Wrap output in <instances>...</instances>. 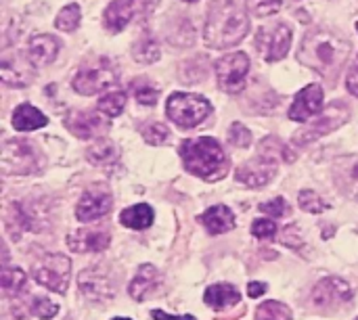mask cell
<instances>
[{"label": "cell", "mask_w": 358, "mask_h": 320, "mask_svg": "<svg viewBox=\"0 0 358 320\" xmlns=\"http://www.w3.org/2000/svg\"><path fill=\"white\" fill-rule=\"evenodd\" d=\"M29 312H31L34 317H38V319L48 320L59 312V308H57L50 300H46V298H36V300L31 302Z\"/></svg>", "instance_id": "obj_38"}, {"label": "cell", "mask_w": 358, "mask_h": 320, "mask_svg": "<svg viewBox=\"0 0 358 320\" xmlns=\"http://www.w3.org/2000/svg\"><path fill=\"white\" fill-rule=\"evenodd\" d=\"M289 46H292V29L285 23H273L260 27L256 34V50L268 63L283 59L289 52Z\"/></svg>", "instance_id": "obj_10"}, {"label": "cell", "mask_w": 358, "mask_h": 320, "mask_svg": "<svg viewBox=\"0 0 358 320\" xmlns=\"http://www.w3.org/2000/svg\"><path fill=\"white\" fill-rule=\"evenodd\" d=\"M67 245L71 252H78V254H96V252L107 249L109 233L101 228H80L69 235Z\"/></svg>", "instance_id": "obj_19"}, {"label": "cell", "mask_w": 358, "mask_h": 320, "mask_svg": "<svg viewBox=\"0 0 358 320\" xmlns=\"http://www.w3.org/2000/svg\"><path fill=\"white\" fill-rule=\"evenodd\" d=\"M348 117H350V107L344 101L331 103L313 124H308L302 130H298L294 134V140L298 145H308L313 140H319L321 136H325V134L334 132L336 128H340Z\"/></svg>", "instance_id": "obj_8"}, {"label": "cell", "mask_w": 358, "mask_h": 320, "mask_svg": "<svg viewBox=\"0 0 358 320\" xmlns=\"http://www.w3.org/2000/svg\"><path fill=\"white\" fill-rule=\"evenodd\" d=\"M80 17H82L80 4L71 2V4H67V6L57 15L55 25H57V29H61V31H73V29L80 25Z\"/></svg>", "instance_id": "obj_30"}, {"label": "cell", "mask_w": 358, "mask_h": 320, "mask_svg": "<svg viewBox=\"0 0 358 320\" xmlns=\"http://www.w3.org/2000/svg\"><path fill=\"white\" fill-rule=\"evenodd\" d=\"M141 134L143 138L149 143V145H164L168 138H170V130L168 126L159 124V122H149L141 128Z\"/></svg>", "instance_id": "obj_34"}, {"label": "cell", "mask_w": 358, "mask_h": 320, "mask_svg": "<svg viewBox=\"0 0 358 320\" xmlns=\"http://www.w3.org/2000/svg\"><path fill=\"white\" fill-rule=\"evenodd\" d=\"M264 291H266L264 283H250L248 285V296L250 298H260V296H264Z\"/></svg>", "instance_id": "obj_45"}, {"label": "cell", "mask_w": 358, "mask_h": 320, "mask_svg": "<svg viewBox=\"0 0 358 320\" xmlns=\"http://www.w3.org/2000/svg\"><path fill=\"white\" fill-rule=\"evenodd\" d=\"M229 140H231V145H235V147H250V143H252V132L243 126V124H239V122H235L233 126H231V130H229Z\"/></svg>", "instance_id": "obj_39"}, {"label": "cell", "mask_w": 358, "mask_h": 320, "mask_svg": "<svg viewBox=\"0 0 358 320\" xmlns=\"http://www.w3.org/2000/svg\"><path fill=\"white\" fill-rule=\"evenodd\" d=\"M80 291L90 302H107L115 296V279L101 266H92L80 272L78 277Z\"/></svg>", "instance_id": "obj_11"}, {"label": "cell", "mask_w": 358, "mask_h": 320, "mask_svg": "<svg viewBox=\"0 0 358 320\" xmlns=\"http://www.w3.org/2000/svg\"><path fill=\"white\" fill-rule=\"evenodd\" d=\"M113 320H130V319H113Z\"/></svg>", "instance_id": "obj_47"}, {"label": "cell", "mask_w": 358, "mask_h": 320, "mask_svg": "<svg viewBox=\"0 0 358 320\" xmlns=\"http://www.w3.org/2000/svg\"><path fill=\"white\" fill-rule=\"evenodd\" d=\"M199 220L212 235L229 233L235 226V214L227 205H214V208L206 210Z\"/></svg>", "instance_id": "obj_23"}, {"label": "cell", "mask_w": 358, "mask_h": 320, "mask_svg": "<svg viewBox=\"0 0 358 320\" xmlns=\"http://www.w3.org/2000/svg\"><path fill=\"white\" fill-rule=\"evenodd\" d=\"M180 157L189 174L199 176L208 182L220 180L229 168L222 145L210 136L185 140L180 145Z\"/></svg>", "instance_id": "obj_3"}, {"label": "cell", "mask_w": 358, "mask_h": 320, "mask_svg": "<svg viewBox=\"0 0 358 320\" xmlns=\"http://www.w3.org/2000/svg\"><path fill=\"white\" fill-rule=\"evenodd\" d=\"M46 126V117L42 111H38L36 107L23 103L15 109L13 113V128L15 130H21V132H29V130H38Z\"/></svg>", "instance_id": "obj_26"}, {"label": "cell", "mask_w": 358, "mask_h": 320, "mask_svg": "<svg viewBox=\"0 0 358 320\" xmlns=\"http://www.w3.org/2000/svg\"><path fill=\"white\" fill-rule=\"evenodd\" d=\"M252 235L256 239H273L277 235V224L268 218H260L252 224Z\"/></svg>", "instance_id": "obj_40"}, {"label": "cell", "mask_w": 358, "mask_h": 320, "mask_svg": "<svg viewBox=\"0 0 358 320\" xmlns=\"http://www.w3.org/2000/svg\"><path fill=\"white\" fill-rule=\"evenodd\" d=\"M120 222L128 228H134V231H145L153 224V210L151 205L147 203H141V205H132V208H126L122 214H120Z\"/></svg>", "instance_id": "obj_27"}, {"label": "cell", "mask_w": 358, "mask_h": 320, "mask_svg": "<svg viewBox=\"0 0 358 320\" xmlns=\"http://www.w3.org/2000/svg\"><path fill=\"white\" fill-rule=\"evenodd\" d=\"M245 4L254 17H271L281 10L283 0H245Z\"/></svg>", "instance_id": "obj_35"}, {"label": "cell", "mask_w": 358, "mask_h": 320, "mask_svg": "<svg viewBox=\"0 0 358 320\" xmlns=\"http://www.w3.org/2000/svg\"><path fill=\"white\" fill-rule=\"evenodd\" d=\"M136 0H113L103 15V23L109 31H122L136 13Z\"/></svg>", "instance_id": "obj_22"}, {"label": "cell", "mask_w": 358, "mask_h": 320, "mask_svg": "<svg viewBox=\"0 0 358 320\" xmlns=\"http://www.w3.org/2000/svg\"><path fill=\"white\" fill-rule=\"evenodd\" d=\"M25 285V275L19 268H4L2 272V291L6 298H15Z\"/></svg>", "instance_id": "obj_33"}, {"label": "cell", "mask_w": 358, "mask_h": 320, "mask_svg": "<svg viewBox=\"0 0 358 320\" xmlns=\"http://www.w3.org/2000/svg\"><path fill=\"white\" fill-rule=\"evenodd\" d=\"M67 130L82 138V140H90V138H101V134L109 128V124L103 119V113H90V111H71L65 119Z\"/></svg>", "instance_id": "obj_16"}, {"label": "cell", "mask_w": 358, "mask_h": 320, "mask_svg": "<svg viewBox=\"0 0 358 320\" xmlns=\"http://www.w3.org/2000/svg\"><path fill=\"white\" fill-rule=\"evenodd\" d=\"M357 29H358V23H357Z\"/></svg>", "instance_id": "obj_48"}, {"label": "cell", "mask_w": 358, "mask_h": 320, "mask_svg": "<svg viewBox=\"0 0 358 320\" xmlns=\"http://www.w3.org/2000/svg\"><path fill=\"white\" fill-rule=\"evenodd\" d=\"M124 107H126V94L122 92V90H113V92H109V94H105V96H101V101H99V105H96V109L105 115V117H117L122 111H124Z\"/></svg>", "instance_id": "obj_29"}, {"label": "cell", "mask_w": 358, "mask_h": 320, "mask_svg": "<svg viewBox=\"0 0 358 320\" xmlns=\"http://www.w3.org/2000/svg\"><path fill=\"white\" fill-rule=\"evenodd\" d=\"M250 73V57L245 52H231L216 63V82L220 90L235 94L245 88V80Z\"/></svg>", "instance_id": "obj_9"}, {"label": "cell", "mask_w": 358, "mask_h": 320, "mask_svg": "<svg viewBox=\"0 0 358 320\" xmlns=\"http://www.w3.org/2000/svg\"><path fill=\"white\" fill-rule=\"evenodd\" d=\"M69 270H71V262L63 254H48V256L40 258L31 266L34 279L42 287H46L50 291H57V293H65L67 291Z\"/></svg>", "instance_id": "obj_7"}, {"label": "cell", "mask_w": 358, "mask_h": 320, "mask_svg": "<svg viewBox=\"0 0 358 320\" xmlns=\"http://www.w3.org/2000/svg\"><path fill=\"white\" fill-rule=\"evenodd\" d=\"M334 182L342 195L358 201V155H344L334 163Z\"/></svg>", "instance_id": "obj_18"}, {"label": "cell", "mask_w": 358, "mask_h": 320, "mask_svg": "<svg viewBox=\"0 0 358 320\" xmlns=\"http://www.w3.org/2000/svg\"><path fill=\"white\" fill-rule=\"evenodd\" d=\"M86 157L92 166H99L103 170H111L120 161V149L109 138H99L88 151Z\"/></svg>", "instance_id": "obj_24"}, {"label": "cell", "mask_w": 358, "mask_h": 320, "mask_svg": "<svg viewBox=\"0 0 358 320\" xmlns=\"http://www.w3.org/2000/svg\"><path fill=\"white\" fill-rule=\"evenodd\" d=\"M159 0H138V6H136V13L141 17V21H147V17L155 10Z\"/></svg>", "instance_id": "obj_42"}, {"label": "cell", "mask_w": 358, "mask_h": 320, "mask_svg": "<svg viewBox=\"0 0 358 320\" xmlns=\"http://www.w3.org/2000/svg\"><path fill=\"white\" fill-rule=\"evenodd\" d=\"M248 4L243 0H212L203 40L212 48H231L239 44L250 31V19L245 13Z\"/></svg>", "instance_id": "obj_2"}, {"label": "cell", "mask_w": 358, "mask_h": 320, "mask_svg": "<svg viewBox=\"0 0 358 320\" xmlns=\"http://www.w3.org/2000/svg\"><path fill=\"white\" fill-rule=\"evenodd\" d=\"M357 320H358V319H357Z\"/></svg>", "instance_id": "obj_49"}, {"label": "cell", "mask_w": 358, "mask_h": 320, "mask_svg": "<svg viewBox=\"0 0 358 320\" xmlns=\"http://www.w3.org/2000/svg\"><path fill=\"white\" fill-rule=\"evenodd\" d=\"M277 174V161L268 155L258 153L252 161H245L235 170V178L245 187H264Z\"/></svg>", "instance_id": "obj_14"}, {"label": "cell", "mask_w": 358, "mask_h": 320, "mask_svg": "<svg viewBox=\"0 0 358 320\" xmlns=\"http://www.w3.org/2000/svg\"><path fill=\"white\" fill-rule=\"evenodd\" d=\"M0 168H2V174L6 176L36 174L42 170V157L27 138H13L2 145Z\"/></svg>", "instance_id": "obj_5"}, {"label": "cell", "mask_w": 358, "mask_h": 320, "mask_svg": "<svg viewBox=\"0 0 358 320\" xmlns=\"http://www.w3.org/2000/svg\"><path fill=\"white\" fill-rule=\"evenodd\" d=\"M352 300V287L338 277H327L313 289V304L319 308H338Z\"/></svg>", "instance_id": "obj_13"}, {"label": "cell", "mask_w": 358, "mask_h": 320, "mask_svg": "<svg viewBox=\"0 0 358 320\" xmlns=\"http://www.w3.org/2000/svg\"><path fill=\"white\" fill-rule=\"evenodd\" d=\"M34 69H36V65L29 61L27 54H21V52H17V54H6V57H2L0 78H2V82L8 84V86H19V88H23V86H27V84L34 82V78H36Z\"/></svg>", "instance_id": "obj_15"}, {"label": "cell", "mask_w": 358, "mask_h": 320, "mask_svg": "<svg viewBox=\"0 0 358 320\" xmlns=\"http://www.w3.org/2000/svg\"><path fill=\"white\" fill-rule=\"evenodd\" d=\"M166 113H168L172 124H176L182 130H191V128H195L208 119V115L212 113V105L199 94L174 92L168 99Z\"/></svg>", "instance_id": "obj_6"}, {"label": "cell", "mask_w": 358, "mask_h": 320, "mask_svg": "<svg viewBox=\"0 0 358 320\" xmlns=\"http://www.w3.org/2000/svg\"><path fill=\"white\" fill-rule=\"evenodd\" d=\"M120 80V67L109 57H99L96 61L86 63L73 78L71 86L78 94H96L115 86Z\"/></svg>", "instance_id": "obj_4"}, {"label": "cell", "mask_w": 358, "mask_h": 320, "mask_svg": "<svg viewBox=\"0 0 358 320\" xmlns=\"http://www.w3.org/2000/svg\"><path fill=\"white\" fill-rule=\"evenodd\" d=\"M111 205H113V197L105 187H90L88 191H84L82 199L78 201L76 218L80 222L99 220L111 212Z\"/></svg>", "instance_id": "obj_12"}, {"label": "cell", "mask_w": 358, "mask_h": 320, "mask_svg": "<svg viewBox=\"0 0 358 320\" xmlns=\"http://www.w3.org/2000/svg\"><path fill=\"white\" fill-rule=\"evenodd\" d=\"M159 283H162V279H159L157 268L151 266V264H143V266L138 268V272L134 275L130 287H128L130 298L136 300V302H143V300H147V298L159 287Z\"/></svg>", "instance_id": "obj_21"}, {"label": "cell", "mask_w": 358, "mask_h": 320, "mask_svg": "<svg viewBox=\"0 0 358 320\" xmlns=\"http://www.w3.org/2000/svg\"><path fill=\"white\" fill-rule=\"evenodd\" d=\"M59 52V40L55 36H48V34H40V36H34L27 44V57L29 61L36 65V67H44L48 63L55 61Z\"/></svg>", "instance_id": "obj_20"}, {"label": "cell", "mask_w": 358, "mask_h": 320, "mask_svg": "<svg viewBox=\"0 0 358 320\" xmlns=\"http://www.w3.org/2000/svg\"><path fill=\"white\" fill-rule=\"evenodd\" d=\"M348 54H350V42L329 29L310 31L302 40V46L298 50L300 63L321 73L329 82L338 80V73L342 71Z\"/></svg>", "instance_id": "obj_1"}, {"label": "cell", "mask_w": 358, "mask_h": 320, "mask_svg": "<svg viewBox=\"0 0 358 320\" xmlns=\"http://www.w3.org/2000/svg\"><path fill=\"white\" fill-rule=\"evenodd\" d=\"M323 88L319 84H310L306 86L302 92H298L294 105L289 107V119L294 122H308L310 117L319 115L321 109H323Z\"/></svg>", "instance_id": "obj_17"}, {"label": "cell", "mask_w": 358, "mask_h": 320, "mask_svg": "<svg viewBox=\"0 0 358 320\" xmlns=\"http://www.w3.org/2000/svg\"><path fill=\"white\" fill-rule=\"evenodd\" d=\"M151 319L153 320H195V317H172V314H168V312L153 310V312H151Z\"/></svg>", "instance_id": "obj_44"}, {"label": "cell", "mask_w": 358, "mask_h": 320, "mask_svg": "<svg viewBox=\"0 0 358 320\" xmlns=\"http://www.w3.org/2000/svg\"><path fill=\"white\" fill-rule=\"evenodd\" d=\"M132 57H134V61H138V63H143V65L155 63V61L159 59V46H157V42L151 38V34L145 31V34L136 40V44L132 46Z\"/></svg>", "instance_id": "obj_28"}, {"label": "cell", "mask_w": 358, "mask_h": 320, "mask_svg": "<svg viewBox=\"0 0 358 320\" xmlns=\"http://www.w3.org/2000/svg\"><path fill=\"white\" fill-rule=\"evenodd\" d=\"M256 320H292V310L281 302H264L256 310Z\"/></svg>", "instance_id": "obj_32"}, {"label": "cell", "mask_w": 358, "mask_h": 320, "mask_svg": "<svg viewBox=\"0 0 358 320\" xmlns=\"http://www.w3.org/2000/svg\"><path fill=\"white\" fill-rule=\"evenodd\" d=\"M260 153L262 155H268V157H277V155H281L283 159H287V161H294V153L285 147V145H281L277 138H264L262 143H260Z\"/></svg>", "instance_id": "obj_37"}, {"label": "cell", "mask_w": 358, "mask_h": 320, "mask_svg": "<svg viewBox=\"0 0 358 320\" xmlns=\"http://www.w3.org/2000/svg\"><path fill=\"white\" fill-rule=\"evenodd\" d=\"M298 201H300V208H302L304 212H310V214H321V212H325V210L329 208L315 191H308V189L300 193Z\"/></svg>", "instance_id": "obj_36"}, {"label": "cell", "mask_w": 358, "mask_h": 320, "mask_svg": "<svg viewBox=\"0 0 358 320\" xmlns=\"http://www.w3.org/2000/svg\"><path fill=\"white\" fill-rule=\"evenodd\" d=\"M130 88H132V96H134L141 105H145V107L155 105L157 99H159V90H157L151 82H147V80H136V82H132Z\"/></svg>", "instance_id": "obj_31"}, {"label": "cell", "mask_w": 358, "mask_h": 320, "mask_svg": "<svg viewBox=\"0 0 358 320\" xmlns=\"http://www.w3.org/2000/svg\"><path fill=\"white\" fill-rule=\"evenodd\" d=\"M241 296L239 291L233 287V285H227V283H220V285H212L208 287V291L203 293V302L210 306V308H227V306H235L239 304Z\"/></svg>", "instance_id": "obj_25"}, {"label": "cell", "mask_w": 358, "mask_h": 320, "mask_svg": "<svg viewBox=\"0 0 358 320\" xmlns=\"http://www.w3.org/2000/svg\"><path fill=\"white\" fill-rule=\"evenodd\" d=\"M346 86H348V90L358 96V63L350 69V73H348V78H346Z\"/></svg>", "instance_id": "obj_43"}, {"label": "cell", "mask_w": 358, "mask_h": 320, "mask_svg": "<svg viewBox=\"0 0 358 320\" xmlns=\"http://www.w3.org/2000/svg\"><path fill=\"white\" fill-rule=\"evenodd\" d=\"M260 210H262L266 216H271V218H283V216L289 214V205H287V201L281 199V197H277V199H273V201H268V203H262Z\"/></svg>", "instance_id": "obj_41"}, {"label": "cell", "mask_w": 358, "mask_h": 320, "mask_svg": "<svg viewBox=\"0 0 358 320\" xmlns=\"http://www.w3.org/2000/svg\"><path fill=\"white\" fill-rule=\"evenodd\" d=\"M182 2H197V0H182Z\"/></svg>", "instance_id": "obj_46"}]
</instances>
